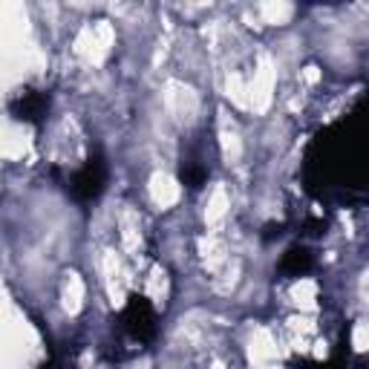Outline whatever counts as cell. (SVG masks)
<instances>
[{"mask_svg":"<svg viewBox=\"0 0 369 369\" xmlns=\"http://www.w3.org/2000/svg\"><path fill=\"white\" fill-rule=\"evenodd\" d=\"M176 194H179V190H176V185L168 179L165 173H156L153 176V199L159 205H170L176 199Z\"/></svg>","mask_w":369,"mask_h":369,"instance_id":"6da1fadb","label":"cell"}]
</instances>
